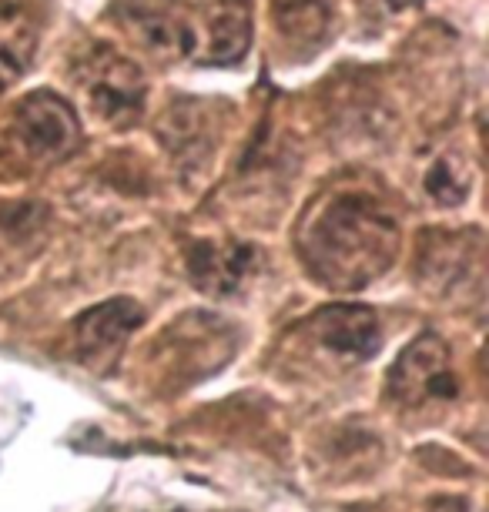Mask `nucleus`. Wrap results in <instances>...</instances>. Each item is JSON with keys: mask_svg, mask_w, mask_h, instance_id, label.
Segmentation results:
<instances>
[{"mask_svg": "<svg viewBox=\"0 0 489 512\" xmlns=\"http://www.w3.org/2000/svg\"><path fill=\"white\" fill-rule=\"evenodd\" d=\"M255 268V248L242 241H198L191 248L188 272L208 295H232Z\"/></svg>", "mask_w": 489, "mask_h": 512, "instance_id": "obj_8", "label": "nucleus"}, {"mask_svg": "<svg viewBox=\"0 0 489 512\" xmlns=\"http://www.w3.org/2000/svg\"><path fill=\"white\" fill-rule=\"evenodd\" d=\"M74 81L91 111L108 124H134L145 108V74L104 47H94L74 64Z\"/></svg>", "mask_w": 489, "mask_h": 512, "instance_id": "obj_2", "label": "nucleus"}, {"mask_svg": "<svg viewBox=\"0 0 489 512\" xmlns=\"http://www.w3.org/2000/svg\"><path fill=\"white\" fill-rule=\"evenodd\" d=\"M275 17L282 34L295 44L319 41L325 27H329V11H325L322 0H278Z\"/></svg>", "mask_w": 489, "mask_h": 512, "instance_id": "obj_11", "label": "nucleus"}, {"mask_svg": "<svg viewBox=\"0 0 489 512\" xmlns=\"http://www.w3.org/2000/svg\"><path fill=\"white\" fill-rule=\"evenodd\" d=\"M426 191L433 195L436 201H443V205H459V201L466 198V178L456 171V164L449 158H439L433 168H429L426 175Z\"/></svg>", "mask_w": 489, "mask_h": 512, "instance_id": "obj_12", "label": "nucleus"}, {"mask_svg": "<svg viewBox=\"0 0 489 512\" xmlns=\"http://www.w3.org/2000/svg\"><path fill=\"white\" fill-rule=\"evenodd\" d=\"M37 57V24L21 7H0V88H11Z\"/></svg>", "mask_w": 489, "mask_h": 512, "instance_id": "obj_10", "label": "nucleus"}, {"mask_svg": "<svg viewBox=\"0 0 489 512\" xmlns=\"http://www.w3.org/2000/svg\"><path fill=\"white\" fill-rule=\"evenodd\" d=\"M309 272L329 288H366L399 251V228L379 201L339 195L319 205L299 235Z\"/></svg>", "mask_w": 489, "mask_h": 512, "instance_id": "obj_1", "label": "nucleus"}, {"mask_svg": "<svg viewBox=\"0 0 489 512\" xmlns=\"http://www.w3.org/2000/svg\"><path fill=\"white\" fill-rule=\"evenodd\" d=\"M141 325V308L131 298H111L91 312H84L74 322V342H78L81 359H104L114 349H121V342L134 328Z\"/></svg>", "mask_w": 489, "mask_h": 512, "instance_id": "obj_9", "label": "nucleus"}, {"mask_svg": "<svg viewBox=\"0 0 489 512\" xmlns=\"http://www.w3.org/2000/svg\"><path fill=\"white\" fill-rule=\"evenodd\" d=\"M386 4L392 11H402V7H416V4H423V0H386Z\"/></svg>", "mask_w": 489, "mask_h": 512, "instance_id": "obj_13", "label": "nucleus"}, {"mask_svg": "<svg viewBox=\"0 0 489 512\" xmlns=\"http://www.w3.org/2000/svg\"><path fill=\"white\" fill-rule=\"evenodd\" d=\"M312 328L325 349L349 355V359H372L382 345V328L376 312L362 305H329L312 318Z\"/></svg>", "mask_w": 489, "mask_h": 512, "instance_id": "obj_7", "label": "nucleus"}, {"mask_svg": "<svg viewBox=\"0 0 489 512\" xmlns=\"http://www.w3.org/2000/svg\"><path fill=\"white\" fill-rule=\"evenodd\" d=\"M198 14V44H195V64H215L228 67L238 64L248 54L252 44V11L248 0H215L201 7Z\"/></svg>", "mask_w": 489, "mask_h": 512, "instance_id": "obj_6", "label": "nucleus"}, {"mask_svg": "<svg viewBox=\"0 0 489 512\" xmlns=\"http://www.w3.org/2000/svg\"><path fill=\"white\" fill-rule=\"evenodd\" d=\"M14 138L21 151L37 164H54L67 158L81 141L78 114L51 91H34L14 108Z\"/></svg>", "mask_w": 489, "mask_h": 512, "instance_id": "obj_3", "label": "nucleus"}, {"mask_svg": "<svg viewBox=\"0 0 489 512\" xmlns=\"http://www.w3.org/2000/svg\"><path fill=\"white\" fill-rule=\"evenodd\" d=\"M386 389L392 399L399 405H409V409H416V405L429 399H453L459 385L443 338L433 332L419 335L392 365Z\"/></svg>", "mask_w": 489, "mask_h": 512, "instance_id": "obj_5", "label": "nucleus"}, {"mask_svg": "<svg viewBox=\"0 0 489 512\" xmlns=\"http://www.w3.org/2000/svg\"><path fill=\"white\" fill-rule=\"evenodd\" d=\"M118 17L134 41L155 57H195L198 14L178 0H124Z\"/></svg>", "mask_w": 489, "mask_h": 512, "instance_id": "obj_4", "label": "nucleus"}]
</instances>
